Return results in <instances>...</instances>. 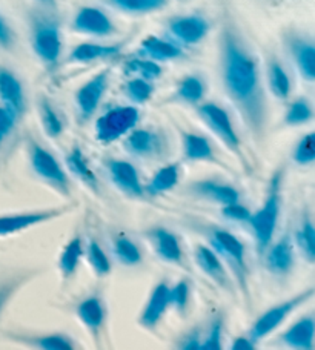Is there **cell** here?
Returning a JSON list of instances; mask_svg holds the SVG:
<instances>
[{
    "instance_id": "obj_1",
    "label": "cell",
    "mask_w": 315,
    "mask_h": 350,
    "mask_svg": "<svg viewBox=\"0 0 315 350\" xmlns=\"http://www.w3.org/2000/svg\"><path fill=\"white\" fill-rule=\"evenodd\" d=\"M220 76L225 92L252 137L260 139L268 123V102L260 65L234 25H223L218 40Z\"/></svg>"
},
{
    "instance_id": "obj_2",
    "label": "cell",
    "mask_w": 315,
    "mask_h": 350,
    "mask_svg": "<svg viewBox=\"0 0 315 350\" xmlns=\"http://www.w3.org/2000/svg\"><path fill=\"white\" fill-rule=\"evenodd\" d=\"M280 186H281V174L277 172L270 181L268 198L264 200L262 209L255 214H251L248 223L251 224L252 232H254L257 241V251L260 255H264L266 249L273 243L277 220L280 214Z\"/></svg>"
},
{
    "instance_id": "obj_3",
    "label": "cell",
    "mask_w": 315,
    "mask_h": 350,
    "mask_svg": "<svg viewBox=\"0 0 315 350\" xmlns=\"http://www.w3.org/2000/svg\"><path fill=\"white\" fill-rule=\"evenodd\" d=\"M60 23L53 16L37 12L31 18V46L43 64L53 66L62 54Z\"/></svg>"
},
{
    "instance_id": "obj_4",
    "label": "cell",
    "mask_w": 315,
    "mask_h": 350,
    "mask_svg": "<svg viewBox=\"0 0 315 350\" xmlns=\"http://www.w3.org/2000/svg\"><path fill=\"white\" fill-rule=\"evenodd\" d=\"M314 295V289H307L305 292H300L299 295H295L294 298L288 299L285 303H280L270 308L269 310L264 312L263 315L258 317V320L254 323V326L249 330V338L257 342L263 338H266L268 335L274 332L275 329H279L281 326V323L286 320V318L292 314V312L303 306L307 299H311Z\"/></svg>"
},
{
    "instance_id": "obj_5",
    "label": "cell",
    "mask_w": 315,
    "mask_h": 350,
    "mask_svg": "<svg viewBox=\"0 0 315 350\" xmlns=\"http://www.w3.org/2000/svg\"><path fill=\"white\" fill-rule=\"evenodd\" d=\"M138 122V109L134 106H117L96 122V137L102 143H112L123 137Z\"/></svg>"
},
{
    "instance_id": "obj_6",
    "label": "cell",
    "mask_w": 315,
    "mask_h": 350,
    "mask_svg": "<svg viewBox=\"0 0 315 350\" xmlns=\"http://www.w3.org/2000/svg\"><path fill=\"white\" fill-rule=\"evenodd\" d=\"M210 241L217 254L229 262L232 271L237 275L240 283L247 281L248 266H247V254H244V245L237 239L236 235L225 229H214L210 235Z\"/></svg>"
},
{
    "instance_id": "obj_7",
    "label": "cell",
    "mask_w": 315,
    "mask_h": 350,
    "mask_svg": "<svg viewBox=\"0 0 315 350\" xmlns=\"http://www.w3.org/2000/svg\"><path fill=\"white\" fill-rule=\"evenodd\" d=\"M31 165L36 174L40 178L47 180L49 185L55 187L63 196H69V181L68 175L59 165V161L54 159L51 152L43 149L37 143H31Z\"/></svg>"
},
{
    "instance_id": "obj_8",
    "label": "cell",
    "mask_w": 315,
    "mask_h": 350,
    "mask_svg": "<svg viewBox=\"0 0 315 350\" xmlns=\"http://www.w3.org/2000/svg\"><path fill=\"white\" fill-rule=\"evenodd\" d=\"M199 116L226 146L234 152H240V139H238L236 129L232 126L228 112L222 106L216 103L201 105L199 108Z\"/></svg>"
},
{
    "instance_id": "obj_9",
    "label": "cell",
    "mask_w": 315,
    "mask_h": 350,
    "mask_svg": "<svg viewBox=\"0 0 315 350\" xmlns=\"http://www.w3.org/2000/svg\"><path fill=\"white\" fill-rule=\"evenodd\" d=\"M210 22L201 16H177L168 22V31L180 45H197L210 33Z\"/></svg>"
},
{
    "instance_id": "obj_10",
    "label": "cell",
    "mask_w": 315,
    "mask_h": 350,
    "mask_svg": "<svg viewBox=\"0 0 315 350\" xmlns=\"http://www.w3.org/2000/svg\"><path fill=\"white\" fill-rule=\"evenodd\" d=\"M286 48L301 79L307 83L315 80V46L310 37L297 33L286 36Z\"/></svg>"
},
{
    "instance_id": "obj_11",
    "label": "cell",
    "mask_w": 315,
    "mask_h": 350,
    "mask_svg": "<svg viewBox=\"0 0 315 350\" xmlns=\"http://www.w3.org/2000/svg\"><path fill=\"white\" fill-rule=\"evenodd\" d=\"M110 80V71H100L97 76H94L91 80L79 88L75 92V105H77L79 114L81 118H90L96 109L99 108L100 100H102L103 94L108 88Z\"/></svg>"
},
{
    "instance_id": "obj_12",
    "label": "cell",
    "mask_w": 315,
    "mask_h": 350,
    "mask_svg": "<svg viewBox=\"0 0 315 350\" xmlns=\"http://www.w3.org/2000/svg\"><path fill=\"white\" fill-rule=\"evenodd\" d=\"M73 28L81 34H90L96 37L111 36L114 33V25L111 18L102 10L96 6H84L74 17Z\"/></svg>"
},
{
    "instance_id": "obj_13",
    "label": "cell",
    "mask_w": 315,
    "mask_h": 350,
    "mask_svg": "<svg viewBox=\"0 0 315 350\" xmlns=\"http://www.w3.org/2000/svg\"><path fill=\"white\" fill-rule=\"evenodd\" d=\"M68 209H47V211H37V212H28V214H16V215H3L0 217V237H6L21 230L28 229L36 224L45 223L49 220H54L60 215L65 214Z\"/></svg>"
},
{
    "instance_id": "obj_14",
    "label": "cell",
    "mask_w": 315,
    "mask_h": 350,
    "mask_svg": "<svg viewBox=\"0 0 315 350\" xmlns=\"http://www.w3.org/2000/svg\"><path fill=\"white\" fill-rule=\"evenodd\" d=\"M106 165H108L112 183H114L118 189L129 197L143 196V186L140 183V178H138V174L134 166L123 160H110Z\"/></svg>"
},
{
    "instance_id": "obj_15",
    "label": "cell",
    "mask_w": 315,
    "mask_h": 350,
    "mask_svg": "<svg viewBox=\"0 0 315 350\" xmlns=\"http://www.w3.org/2000/svg\"><path fill=\"white\" fill-rule=\"evenodd\" d=\"M266 267L275 275H288L294 266V247L289 235H285L275 245H269L266 249Z\"/></svg>"
},
{
    "instance_id": "obj_16",
    "label": "cell",
    "mask_w": 315,
    "mask_h": 350,
    "mask_svg": "<svg viewBox=\"0 0 315 350\" xmlns=\"http://www.w3.org/2000/svg\"><path fill=\"white\" fill-rule=\"evenodd\" d=\"M0 103L10 106L18 116L25 112V92L16 74L0 66Z\"/></svg>"
},
{
    "instance_id": "obj_17",
    "label": "cell",
    "mask_w": 315,
    "mask_h": 350,
    "mask_svg": "<svg viewBox=\"0 0 315 350\" xmlns=\"http://www.w3.org/2000/svg\"><path fill=\"white\" fill-rule=\"evenodd\" d=\"M315 321L312 317H305L292 324L285 334L281 335V342L291 349L312 350L314 349Z\"/></svg>"
},
{
    "instance_id": "obj_18",
    "label": "cell",
    "mask_w": 315,
    "mask_h": 350,
    "mask_svg": "<svg viewBox=\"0 0 315 350\" xmlns=\"http://www.w3.org/2000/svg\"><path fill=\"white\" fill-rule=\"evenodd\" d=\"M169 306V286L166 283H160L154 287L153 293L147 303V308L140 315V324L143 327L153 329L160 318L165 315Z\"/></svg>"
},
{
    "instance_id": "obj_19",
    "label": "cell",
    "mask_w": 315,
    "mask_h": 350,
    "mask_svg": "<svg viewBox=\"0 0 315 350\" xmlns=\"http://www.w3.org/2000/svg\"><path fill=\"white\" fill-rule=\"evenodd\" d=\"M140 54L144 59H149L154 62H168V60L181 57V55H184V51H181V48L177 45V43L160 39V37H155V36H149L142 42Z\"/></svg>"
},
{
    "instance_id": "obj_20",
    "label": "cell",
    "mask_w": 315,
    "mask_h": 350,
    "mask_svg": "<svg viewBox=\"0 0 315 350\" xmlns=\"http://www.w3.org/2000/svg\"><path fill=\"white\" fill-rule=\"evenodd\" d=\"M125 148L138 157H151L162 148L160 137L148 129H137L126 137Z\"/></svg>"
},
{
    "instance_id": "obj_21",
    "label": "cell",
    "mask_w": 315,
    "mask_h": 350,
    "mask_svg": "<svg viewBox=\"0 0 315 350\" xmlns=\"http://www.w3.org/2000/svg\"><path fill=\"white\" fill-rule=\"evenodd\" d=\"M192 191L200 197H205L207 200H212V202L220 203V204H231L238 202L240 198V193L237 189L229 186V185H220L217 181L205 180V181H197L194 185Z\"/></svg>"
},
{
    "instance_id": "obj_22",
    "label": "cell",
    "mask_w": 315,
    "mask_h": 350,
    "mask_svg": "<svg viewBox=\"0 0 315 350\" xmlns=\"http://www.w3.org/2000/svg\"><path fill=\"white\" fill-rule=\"evenodd\" d=\"M195 260L207 277H211L220 286L228 284V273H226L222 261L217 257V254L212 249L206 246H197L195 249Z\"/></svg>"
},
{
    "instance_id": "obj_23",
    "label": "cell",
    "mask_w": 315,
    "mask_h": 350,
    "mask_svg": "<svg viewBox=\"0 0 315 350\" xmlns=\"http://www.w3.org/2000/svg\"><path fill=\"white\" fill-rule=\"evenodd\" d=\"M151 235H153L155 251L162 260H165L168 262H180L181 247L177 237L163 228L154 229Z\"/></svg>"
},
{
    "instance_id": "obj_24",
    "label": "cell",
    "mask_w": 315,
    "mask_h": 350,
    "mask_svg": "<svg viewBox=\"0 0 315 350\" xmlns=\"http://www.w3.org/2000/svg\"><path fill=\"white\" fill-rule=\"evenodd\" d=\"M121 45H99V43H81L74 49L69 60L75 62V64H88V62H94L99 59L112 57L121 53Z\"/></svg>"
},
{
    "instance_id": "obj_25",
    "label": "cell",
    "mask_w": 315,
    "mask_h": 350,
    "mask_svg": "<svg viewBox=\"0 0 315 350\" xmlns=\"http://www.w3.org/2000/svg\"><path fill=\"white\" fill-rule=\"evenodd\" d=\"M77 317L91 332H97L105 323V309L102 301L96 297L81 301L77 308Z\"/></svg>"
},
{
    "instance_id": "obj_26",
    "label": "cell",
    "mask_w": 315,
    "mask_h": 350,
    "mask_svg": "<svg viewBox=\"0 0 315 350\" xmlns=\"http://www.w3.org/2000/svg\"><path fill=\"white\" fill-rule=\"evenodd\" d=\"M179 183V165H168L163 166L162 170H159L151 181L147 186V192L148 196L155 197L160 196V193H165L168 191H171L173 187L177 186Z\"/></svg>"
},
{
    "instance_id": "obj_27",
    "label": "cell",
    "mask_w": 315,
    "mask_h": 350,
    "mask_svg": "<svg viewBox=\"0 0 315 350\" xmlns=\"http://www.w3.org/2000/svg\"><path fill=\"white\" fill-rule=\"evenodd\" d=\"M268 80L270 91L277 98L286 100L289 97V94H291V80H289L286 70L279 60H270L268 68Z\"/></svg>"
},
{
    "instance_id": "obj_28",
    "label": "cell",
    "mask_w": 315,
    "mask_h": 350,
    "mask_svg": "<svg viewBox=\"0 0 315 350\" xmlns=\"http://www.w3.org/2000/svg\"><path fill=\"white\" fill-rule=\"evenodd\" d=\"M184 148H185V157L194 161H205V160H214L212 146L210 145L205 137L185 133L184 134Z\"/></svg>"
},
{
    "instance_id": "obj_29",
    "label": "cell",
    "mask_w": 315,
    "mask_h": 350,
    "mask_svg": "<svg viewBox=\"0 0 315 350\" xmlns=\"http://www.w3.org/2000/svg\"><path fill=\"white\" fill-rule=\"evenodd\" d=\"M66 165L69 167V171L77 175V177L84 181V183L91 186L92 189H96L97 178H96V175H94V172L91 171V167H90V165H88L85 155L80 151L79 146H74L73 151L68 154Z\"/></svg>"
},
{
    "instance_id": "obj_30",
    "label": "cell",
    "mask_w": 315,
    "mask_h": 350,
    "mask_svg": "<svg viewBox=\"0 0 315 350\" xmlns=\"http://www.w3.org/2000/svg\"><path fill=\"white\" fill-rule=\"evenodd\" d=\"M111 6L131 14H144L165 8L168 0H106Z\"/></svg>"
},
{
    "instance_id": "obj_31",
    "label": "cell",
    "mask_w": 315,
    "mask_h": 350,
    "mask_svg": "<svg viewBox=\"0 0 315 350\" xmlns=\"http://www.w3.org/2000/svg\"><path fill=\"white\" fill-rule=\"evenodd\" d=\"M81 254H84V247H81V240L80 237H74V239L68 243L63 249V252L60 255V271L63 273V277H71V275L75 272V269L79 266V261Z\"/></svg>"
},
{
    "instance_id": "obj_32",
    "label": "cell",
    "mask_w": 315,
    "mask_h": 350,
    "mask_svg": "<svg viewBox=\"0 0 315 350\" xmlns=\"http://www.w3.org/2000/svg\"><path fill=\"white\" fill-rule=\"evenodd\" d=\"M177 98L181 102L195 105L199 103L205 96V83L199 76H188L181 80L177 88Z\"/></svg>"
},
{
    "instance_id": "obj_33",
    "label": "cell",
    "mask_w": 315,
    "mask_h": 350,
    "mask_svg": "<svg viewBox=\"0 0 315 350\" xmlns=\"http://www.w3.org/2000/svg\"><path fill=\"white\" fill-rule=\"evenodd\" d=\"M295 240H297V245L300 247L301 254L305 255V258L314 262L315 261V229L311 221V218H305L301 221L300 228L297 229V234H295Z\"/></svg>"
},
{
    "instance_id": "obj_34",
    "label": "cell",
    "mask_w": 315,
    "mask_h": 350,
    "mask_svg": "<svg viewBox=\"0 0 315 350\" xmlns=\"http://www.w3.org/2000/svg\"><path fill=\"white\" fill-rule=\"evenodd\" d=\"M314 117V111L311 103L306 98H297L289 105L285 114V123L288 126H300V124L310 123Z\"/></svg>"
},
{
    "instance_id": "obj_35",
    "label": "cell",
    "mask_w": 315,
    "mask_h": 350,
    "mask_svg": "<svg viewBox=\"0 0 315 350\" xmlns=\"http://www.w3.org/2000/svg\"><path fill=\"white\" fill-rule=\"evenodd\" d=\"M114 255L118 261H122L126 266H136L142 261L140 249L132 240L126 237H118L114 241Z\"/></svg>"
},
{
    "instance_id": "obj_36",
    "label": "cell",
    "mask_w": 315,
    "mask_h": 350,
    "mask_svg": "<svg viewBox=\"0 0 315 350\" xmlns=\"http://www.w3.org/2000/svg\"><path fill=\"white\" fill-rule=\"evenodd\" d=\"M154 86L151 85L149 80H144L142 77L131 79L128 83L125 85V94L126 97L137 105L147 103L148 100L153 97Z\"/></svg>"
},
{
    "instance_id": "obj_37",
    "label": "cell",
    "mask_w": 315,
    "mask_h": 350,
    "mask_svg": "<svg viewBox=\"0 0 315 350\" xmlns=\"http://www.w3.org/2000/svg\"><path fill=\"white\" fill-rule=\"evenodd\" d=\"M126 72L136 74L137 77H142L144 80L153 82V80L159 79L162 76V68L154 60L136 59L126 64Z\"/></svg>"
},
{
    "instance_id": "obj_38",
    "label": "cell",
    "mask_w": 315,
    "mask_h": 350,
    "mask_svg": "<svg viewBox=\"0 0 315 350\" xmlns=\"http://www.w3.org/2000/svg\"><path fill=\"white\" fill-rule=\"evenodd\" d=\"M40 118L43 129H45V133L49 137H59L63 133V123L60 117L45 98L40 102Z\"/></svg>"
},
{
    "instance_id": "obj_39",
    "label": "cell",
    "mask_w": 315,
    "mask_h": 350,
    "mask_svg": "<svg viewBox=\"0 0 315 350\" xmlns=\"http://www.w3.org/2000/svg\"><path fill=\"white\" fill-rule=\"evenodd\" d=\"M315 160V134L307 133L300 139L294 149V161L297 165L307 166L312 165Z\"/></svg>"
},
{
    "instance_id": "obj_40",
    "label": "cell",
    "mask_w": 315,
    "mask_h": 350,
    "mask_svg": "<svg viewBox=\"0 0 315 350\" xmlns=\"http://www.w3.org/2000/svg\"><path fill=\"white\" fill-rule=\"evenodd\" d=\"M88 260L97 275H108L111 272V262L106 257L103 249L99 246L97 241H91L88 245Z\"/></svg>"
},
{
    "instance_id": "obj_41",
    "label": "cell",
    "mask_w": 315,
    "mask_h": 350,
    "mask_svg": "<svg viewBox=\"0 0 315 350\" xmlns=\"http://www.w3.org/2000/svg\"><path fill=\"white\" fill-rule=\"evenodd\" d=\"M31 342H33L34 346L45 350H73L74 349L71 338H68L65 335H58V334L40 336V338H36Z\"/></svg>"
},
{
    "instance_id": "obj_42",
    "label": "cell",
    "mask_w": 315,
    "mask_h": 350,
    "mask_svg": "<svg viewBox=\"0 0 315 350\" xmlns=\"http://www.w3.org/2000/svg\"><path fill=\"white\" fill-rule=\"evenodd\" d=\"M18 118H21V116H18L14 109L0 103V149H2L6 137H8L12 133V129L16 128Z\"/></svg>"
},
{
    "instance_id": "obj_43",
    "label": "cell",
    "mask_w": 315,
    "mask_h": 350,
    "mask_svg": "<svg viewBox=\"0 0 315 350\" xmlns=\"http://www.w3.org/2000/svg\"><path fill=\"white\" fill-rule=\"evenodd\" d=\"M189 299V286L185 280L179 281L173 289L169 287V304H174L179 310H184Z\"/></svg>"
},
{
    "instance_id": "obj_44",
    "label": "cell",
    "mask_w": 315,
    "mask_h": 350,
    "mask_svg": "<svg viewBox=\"0 0 315 350\" xmlns=\"http://www.w3.org/2000/svg\"><path fill=\"white\" fill-rule=\"evenodd\" d=\"M222 330H223L222 320L214 321L210 334H207L206 338L201 341L200 350H220L222 349Z\"/></svg>"
},
{
    "instance_id": "obj_45",
    "label": "cell",
    "mask_w": 315,
    "mask_h": 350,
    "mask_svg": "<svg viewBox=\"0 0 315 350\" xmlns=\"http://www.w3.org/2000/svg\"><path fill=\"white\" fill-rule=\"evenodd\" d=\"M222 214H223V217L229 218V220H232V221H243V223H248L249 217H251L249 209L244 208V206L238 202L223 206Z\"/></svg>"
},
{
    "instance_id": "obj_46",
    "label": "cell",
    "mask_w": 315,
    "mask_h": 350,
    "mask_svg": "<svg viewBox=\"0 0 315 350\" xmlns=\"http://www.w3.org/2000/svg\"><path fill=\"white\" fill-rule=\"evenodd\" d=\"M12 43V33L8 25L3 21V17L0 16V46L10 48Z\"/></svg>"
},
{
    "instance_id": "obj_47",
    "label": "cell",
    "mask_w": 315,
    "mask_h": 350,
    "mask_svg": "<svg viewBox=\"0 0 315 350\" xmlns=\"http://www.w3.org/2000/svg\"><path fill=\"white\" fill-rule=\"evenodd\" d=\"M16 287H17L16 283L14 284H5V286L0 287V312L3 310L5 304L8 303V299L11 298L12 293H14Z\"/></svg>"
},
{
    "instance_id": "obj_48",
    "label": "cell",
    "mask_w": 315,
    "mask_h": 350,
    "mask_svg": "<svg viewBox=\"0 0 315 350\" xmlns=\"http://www.w3.org/2000/svg\"><path fill=\"white\" fill-rule=\"evenodd\" d=\"M200 345H201V340L199 338V334H194L191 336H188L186 340L181 341L180 349H184V350H200Z\"/></svg>"
},
{
    "instance_id": "obj_49",
    "label": "cell",
    "mask_w": 315,
    "mask_h": 350,
    "mask_svg": "<svg viewBox=\"0 0 315 350\" xmlns=\"http://www.w3.org/2000/svg\"><path fill=\"white\" fill-rule=\"evenodd\" d=\"M255 342L252 341L249 336L248 338H236L232 342V350H254Z\"/></svg>"
},
{
    "instance_id": "obj_50",
    "label": "cell",
    "mask_w": 315,
    "mask_h": 350,
    "mask_svg": "<svg viewBox=\"0 0 315 350\" xmlns=\"http://www.w3.org/2000/svg\"><path fill=\"white\" fill-rule=\"evenodd\" d=\"M40 2L47 3V5H54V0H40Z\"/></svg>"
}]
</instances>
